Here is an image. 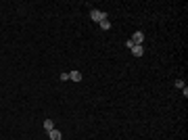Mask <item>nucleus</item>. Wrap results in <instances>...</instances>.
Instances as JSON below:
<instances>
[{
	"instance_id": "0eeeda50",
	"label": "nucleus",
	"mask_w": 188,
	"mask_h": 140,
	"mask_svg": "<svg viewBox=\"0 0 188 140\" xmlns=\"http://www.w3.org/2000/svg\"><path fill=\"white\" fill-rule=\"evenodd\" d=\"M111 27V23L107 21V19H104V21H100V29H109Z\"/></svg>"
},
{
	"instance_id": "7ed1b4c3",
	"label": "nucleus",
	"mask_w": 188,
	"mask_h": 140,
	"mask_svg": "<svg viewBox=\"0 0 188 140\" xmlns=\"http://www.w3.org/2000/svg\"><path fill=\"white\" fill-rule=\"evenodd\" d=\"M48 136H50V140H63V134L59 132V130H50Z\"/></svg>"
},
{
	"instance_id": "423d86ee",
	"label": "nucleus",
	"mask_w": 188,
	"mask_h": 140,
	"mask_svg": "<svg viewBox=\"0 0 188 140\" xmlns=\"http://www.w3.org/2000/svg\"><path fill=\"white\" fill-rule=\"evenodd\" d=\"M44 130H46V132H50V130H55V123H52L50 119H46V121H44Z\"/></svg>"
},
{
	"instance_id": "20e7f679",
	"label": "nucleus",
	"mask_w": 188,
	"mask_h": 140,
	"mask_svg": "<svg viewBox=\"0 0 188 140\" xmlns=\"http://www.w3.org/2000/svg\"><path fill=\"white\" fill-rule=\"evenodd\" d=\"M69 80L71 82H82V73L80 71H69Z\"/></svg>"
},
{
	"instance_id": "6e6552de",
	"label": "nucleus",
	"mask_w": 188,
	"mask_h": 140,
	"mask_svg": "<svg viewBox=\"0 0 188 140\" xmlns=\"http://www.w3.org/2000/svg\"><path fill=\"white\" fill-rule=\"evenodd\" d=\"M176 86H178V88H184V86H186V84H184L182 80H176Z\"/></svg>"
},
{
	"instance_id": "f03ea898",
	"label": "nucleus",
	"mask_w": 188,
	"mask_h": 140,
	"mask_svg": "<svg viewBox=\"0 0 188 140\" xmlns=\"http://www.w3.org/2000/svg\"><path fill=\"white\" fill-rule=\"evenodd\" d=\"M142 42H144V34H142V31H136V34L132 36V44L134 46H142Z\"/></svg>"
},
{
	"instance_id": "39448f33",
	"label": "nucleus",
	"mask_w": 188,
	"mask_h": 140,
	"mask_svg": "<svg viewBox=\"0 0 188 140\" xmlns=\"http://www.w3.org/2000/svg\"><path fill=\"white\" fill-rule=\"evenodd\" d=\"M130 50L134 52V56H142V55H144V48H142V46H132Z\"/></svg>"
},
{
	"instance_id": "f257e3e1",
	"label": "nucleus",
	"mask_w": 188,
	"mask_h": 140,
	"mask_svg": "<svg viewBox=\"0 0 188 140\" xmlns=\"http://www.w3.org/2000/svg\"><path fill=\"white\" fill-rule=\"evenodd\" d=\"M90 17H92V19H94V21H98V23H100V21H104V19H107V15H104L103 11H96V8H92V11H90Z\"/></svg>"
}]
</instances>
